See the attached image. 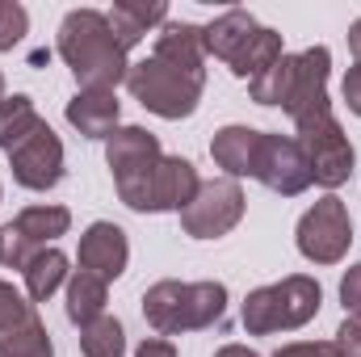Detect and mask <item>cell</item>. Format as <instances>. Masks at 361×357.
Returning <instances> with one entry per match:
<instances>
[{"instance_id": "1", "label": "cell", "mask_w": 361, "mask_h": 357, "mask_svg": "<svg viewBox=\"0 0 361 357\" xmlns=\"http://www.w3.org/2000/svg\"><path fill=\"white\" fill-rule=\"evenodd\" d=\"M130 51L114 38L105 13L97 8H72L59 21V59L72 68L80 89H105L114 92L118 85H126L130 72Z\"/></svg>"}, {"instance_id": "2", "label": "cell", "mask_w": 361, "mask_h": 357, "mask_svg": "<svg viewBox=\"0 0 361 357\" xmlns=\"http://www.w3.org/2000/svg\"><path fill=\"white\" fill-rule=\"evenodd\" d=\"M227 311V286L223 282H156L143 290V320L156 328V337H180L197 328H214Z\"/></svg>"}, {"instance_id": "3", "label": "cell", "mask_w": 361, "mask_h": 357, "mask_svg": "<svg viewBox=\"0 0 361 357\" xmlns=\"http://www.w3.org/2000/svg\"><path fill=\"white\" fill-rule=\"evenodd\" d=\"M324 307V286L307 273H290L273 286H257L244 298V328L248 337H273V332H294L302 324H311Z\"/></svg>"}, {"instance_id": "4", "label": "cell", "mask_w": 361, "mask_h": 357, "mask_svg": "<svg viewBox=\"0 0 361 357\" xmlns=\"http://www.w3.org/2000/svg\"><path fill=\"white\" fill-rule=\"evenodd\" d=\"M126 89H130V97H135L143 109H152L156 118L180 122V118H189V114L197 109L202 89H206V72H185V68L169 63V59L147 55V59L130 63Z\"/></svg>"}, {"instance_id": "5", "label": "cell", "mask_w": 361, "mask_h": 357, "mask_svg": "<svg viewBox=\"0 0 361 357\" xmlns=\"http://www.w3.org/2000/svg\"><path fill=\"white\" fill-rule=\"evenodd\" d=\"M160 160H164L160 139L143 126H118L105 139V164L114 173L118 198L139 214H147V185H152V173Z\"/></svg>"}, {"instance_id": "6", "label": "cell", "mask_w": 361, "mask_h": 357, "mask_svg": "<svg viewBox=\"0 0 361 357\" xmlns=\"http://www.w3.org/2000/svg\"><path fill=\"white\" fill-rule=\"evenodd\" d=\"M294 240H298V253H302L311 265H336V261H345V253H349V244H353L349 206H345L336 193L319 198V202L298 219Z\"/></svg>"}, {"instance_id": "7", "label": "cell", "mask_w": 361, "mask_h": 357, "mask_svg": "<svg viewBox=\"0 0 361 357\" xmlns=\"http://www.w3.org/2000/svg\"><path fill=\"white\" fill-rule=\"evenodd\" d=\"M244 206H248V202H244L240 181H231V177L202 181L197 193H193V202L180 210V227H185V236H193V240H219V236H227L231 227H240Z\"/></svg>"}, {"instance_id": "8", "label": "cell", "mask_w": 361, "mask_h": 357, "mask_svg": "<svg viewBox=\"0 0 361 357\" xmlns=\"http://www.w3.org/2000/svg\"><path fill=\"white\" fill-rule=\"evenodd\" d=\"M298 147L307 152V164H311V177L324 189H341L345 181L353 177V143L345 135V126L328 114V118H315L307 126H298Z\"/></svg>"}, {"instance_id": "9", "label": "cell", "mask_w": 361, "mask_h": 357, "mask_svg": "<svg viewBox=\"0 0 361 357\" xmlns=\"http://www.w3.org/2000/svg\"><path fill=\"white\" fill-rule=\"evenodd\" d=\"M68 227H72V210L68 206H25L8 227H0V236H4L0 261L8 269H25V261L34 253H42L59 236H68Z\"/></svg>"}, {"instance_id": "10", "label": "cell", "mask_w": 361, "mask_h": 357, "mask_svg": "<svg viewBox=\"0 0 361 357\" xmlns=\"http://www.w3.org/2000/svg\"><path fill=\"white\" fill-rule=\"evenodd\" d=\"M328 76H332V55L328 47H307L302 55H294V85L286 97V114L298 126L315 122V118H328L332 114V101H328Z\"/></svg>"}, {"instance_id": "11", "label": "cell", "mask_w": 361, "mask_h": 357, "mask_svg": "<svg viewBox=\"0 0 361 357\" xmlns=\"http://www.w3.org/2000/svg\"><path fill=\"white\" fill-rule=\"evenodd\" d=\"M257 181L281 193V198H298L302 189H311V164H307V152L298 147V139L290 135H261V156H257Z\"/></svg>"}, {"instance_id": "12", "label": "cell", "mask_w": 361, "mask_h": 357, "mask_svg": "<svg viewBox=\"0 0 361 357\" xmlns=\"http://www.w3.org/2000/svg\"><path fill=\"white\" fill-rule=\"evenodd\" d=\"M8 169H13V181L21 189H34V193H47L63 181V143L59 135L42 122L25 143H17L8 152Z\"/></svg>"}, {"instance_id": "13", "label": "cell", "mask_w": 361, "mask_h": 357, "mask_svg": "<svg viewBox=\"0 0 361 357\" xmlns=\"http://www.w3.org/2000/svg\"><path fill=\"white\" fill-rule=\"evenodd\" d=\"M76 261H80V269H89V273L105 277V282L122 277V273H126V261H130L126 231H122L118 223H105V219L89 223L85 236H80V253H76Z\"/></svg>"}, {"instance_id": "14", "label": "cell", "mask_w": 361, "mask_h": 357, "mask_svg": "<svg viewBox=\"0 0 361 357\" xmlns=\"http://www.w3.org/2000/svg\"><path fill=\"white\" fill-rule=\"evenodd\" d=\"M197 169L185 160V156H164L152 173V185H147V214H164V210H185L197 193Z\"/></svg>"}, {"instance_id": "15", "label": "cell", "mask_w": 361, "mask_h": 357, "mask_svg": "<svg viewBox=\"0 0 361 357\" xmlns=\"http://www.w3.org/2000/svg\"><path fill=\"white\" fill-rule=\"evenodd\" d=\"M261 21L248 13V8H227L223 17H214L210 25H202V38H206V55L223 59L227 68L248 51V42L257 38Z\"/></svg>"}, {"instance_id": "16", "label": "cell", "mask_w": 361, "mask_h": 357, "mask_svg": "<svg viewBox=\"0 0 361 357\" xmlns=\"http://www.w3.org/2000/svg\"><path fill=\"white\" fill-rule=\"evenodd\" d=\"M261 135H265V131H252V126H223V131H214V139H210V156H214V164H219L231 181L257 177Z\"/></svg>"}, {"instance_id": "17", "label": "cell", "mask_w": 361, "mask_h": 357, "mask_svg": "<svg viewBox=\"0 0 361 357\" xmlns=\"http://www.w3.org/2000/svg\"><path fill=\"white\" fill-rule=\"evenodd\" d=\"M118 97L105 89H80L68 101V122L85 135V139H109L118 131Z\"/></svg>"}, {"instance_id": "18", "label": "cell", "mask_w": 361, "mask_h": 357, "mask_svg": "<svg viewBox=\"0 0 361 357\" xmlns=\"http://www.w3.org/2000/svg\"><path fill=\"white\" fill-rule=\"evenodd\" d=\"M105 21H109L114 38L130 51L147 38L152 25H169V4H160V0H118L105 13Z\"/></svg>"}, {"instance_id": "19", "label": "cell", "mask_w": 361, "mask_h": 357, "mask_svg": "<svg viewBox=\"0 0 361 357\" xmlns=\"http://www.w3.org/2000/svg\"><path fill=\"white\" fill-rule=\"evenodd\" d=\"M156 59H169L185 72H206V38H202V25H189V21H169L156 38Z\"/></svg>"}, {"instance_id": "20", "label": "cell", "mask_w": 361, "mask_h": 357, "mask_svg": "<svg viewBox=\"0 0 361 357\" xmlns=\"http://www.w3.org/2000/svg\"><path fill=\"white\" fill-rule=\"evenodd\" d=\"M105 303H109V282H105V277H97L89 269H76V273L68 277V320H72L76 328L101 320V315H105Z\"/></svg>"}, {"instance_id": "21", "label": "cell", "mask_w": 361, "mask_h": 357, "mask_svg": "<svg viewBox=\"0 0 361 357\" xmlns=\"http://www.w3.org/2000/svg\"><path fill=\"white\" fill-rule=\"evenodd\" d=\"M21 277H25V298H30V303H47V298L68 282V257H63L59 248H42V253H34V257L25 261Z\"/></svg>"}, {"instance_id": "22", "label": "cell", "mask_w": 361, "mask_h": 357, "mask_svg": "<svg viewBox=\"0 0 361 357\" xmlns=\"http://www.w3.org/2000/svg\"><path fill=\"white\" fill-rule=\"evenodd\" d=\"M38 126H42V118H38V109H34V101L25 92H13V97L0 101V147L4 152L25 143Z\"/></svg>"}, {"instance_id": "23", "label": "cell", "mask_w": 361, "mask_h": 357, "mask_svg": "<svg viewBox=\"0 0 361 357\" xmlns=\"http://www.w3.org/2000/svg\"><path fill=\"white\" fill-rule=\"evenodd\" d=\"M281 55H286V51H281V34L269 30V25H261L257 38L248 42V51L231 63V76H240V80H257L261 72H269Z\"/></svg>"}, {"instance_id": "24", "label": "cell", "mask_w": 361, "mask_h": 357, "mask_svg": "<svg viewBox=\"0 0 361 357\" xmlns=\"http://www.w3.org/2000/svg\"><path fill=\"white\" fill-rule=\"evenodd\" d=\"M0 357H55L51 332H47V324L38 320V311H34L21 328H13V332L0 337Z\"/></svg>"}, {"instance_id": "25", "label": "cell", "mask_w": 361, "mask_h": 357, "mask_svg": "<svg viewBox=\"0 0 361 357\" xmlns=\"http://www.w3.org/2000/svg\"><path fill=\"white\" fill-rule=\"evenodd\" d=\"M80 353L85 357H126V332H122V320L114 315H101L80 328Z\"/></svg>"}, {"instance_id": "26", "label": "cell", "mask_w": 361, "mask_h": 357, "mask_svg": "<svg viewBox=\"0 0 361 357\" xmlns=\"http://www.w3.org/2000/svg\"><path fill=\"white\" fill-rule=\"evenodd\" d=\"M290 85H294V55H281L269 72H261L257 80H248V92H252L257 105H286Z\"/></svg>"}, {"instance_id": "27", "label": "cell", "mask_w": 361, "mask_h": 357, "mask_svg": "<svg viewBox=\"0 0 361 357\" xmlns=\"http://www.w3.org/2000/svg\"><path fill=\"white\" fill-rule=\"evenodd\" d=\"M30 315H34V303H25V294L13 282H0V337L21 328Z\"/></svg>"}, {"instance_id": "28", "label": "cell", "mask_w": 361, "mask_h": 357, "mask_svg": "<svg viewBox=\"0 0 361 357\" xmlns=\"http://www.w3.org/2000/svg\"><path fill=\"white\" fill-rule=\"evenodd\" d=\"M25 34H30V13L17 0H0V51L21 47Z\"/></svg>"}, {"instance_id": "29", "label": "cell", "mask_w": 361, "mask_h": 357, "mask_svg": "<svg viewBox=\"0 0 361 357\" xmlns=\"http://www.w3.org/2000/svg\"><path fill=\"white\" fill-rule=\"evenodd\" d=\"M273 357H341L336 341H294V345H281Z\"/></svg>"}, {"instance_id": "30", "label": "cell", "mask_w": 361, "mask_h": 357, "mask_svg": "<svg viewBox=\"0 0 361 357\" xmlns=\"http://www.w3.org/2000/svg\"><path fill=\"white\" fill-rule=\"evenodd\" d=\"M336 349L341 357H361V315H345V324L336 328Z\"/></svg>"}, {"instance_id": "31", "label": "cell", "mask_w": 361, "mask_h": 357, "mask_svg": "<svg viewBox=\"0 0 361 357\" xmlns=\"http://www.w3.org/2000/svg\"><path fill=\"white\" fill-rule=\"evenodd\" d=\"M341 303H345V315H361V261L341 277Z\"/></svg>"}, {"instance_id": "32", "label": "cell", "mask_w": 361, "mask_h": 357, "mask_svg": "<svg viewBox=\"0 0 361 357\" xmlns=\"http://www.w3.org/2000/svg\"><path fill=\"white\" fill-rule=\"evenodd\" d=\"M341 89H345V105L361 118V63L349 68V76H345V85H341Z\"/></svg>"}, {"instance_id": "33", "label": "cell", "mask_w": 361, "mask_h": 357, "mask_svg": "<svg viewBox=\"0 0 361 357\" xmlns=\"http://www.w3.org/2000/svg\"><path fill=\"white\" fill-rule=\"evenodd\" d=\"M135 357H177V345H173L169 337H147V341L135 349Z\"/></svg>"}, {"instance_id": "34", "label": "cell", "mask_w": 361, "mask_h": 357, "mask_svg": "<svg viewBox=\"0 0 361 357\" xmlns=\"http://www.w3.org/2000/svg\"><path fill=\"white\" fill-rule=\"evenodd\" d=\"M349 51H353V59L361 63V17L349 25Z\"/></svg>"}, {"instance_id": "35", "label": "cell", "mask_w": 361, "mask_h": 357, "mask_svg": "<svg viewBox=\"0 0 361 357\" xmlns=\"http://www.w3.org/2000/svg\"><path fill=\"white\" fill-rule=\"evenodd\" d=\"M214 357H261V353H257V349H248V345H223Z\"/></svg>"}, {"instance_id": "36", "label": "cell", "mask_w": 361, "mask_h": 357, "mask_svg": "<svg viewBox=\"0 0 361 357\" xmlns=\"http://www.w3.org/2000/svg\"><path fill=\"white\" fill-rule=\"evenodd\" d=\"M0 101H4V76H0Z\"/></svg>"}, {"instance_id": "37", "label": "cell", "mask_w": 361, "mask_h": 357, "mask_svg": "<svg viewBox=\"0 0 361 357\" xmlns=\"http://www.w3.org/2000/svg\"><path fill=\"white\" fill-rule=\"evenodd\" d=\"M0 253H4V236H0Z\"/></svg>"}]
</instances>
